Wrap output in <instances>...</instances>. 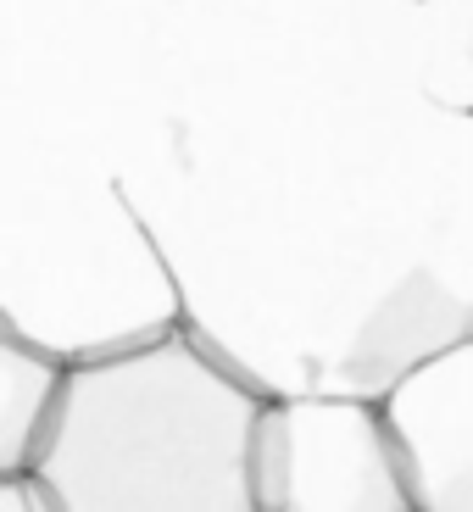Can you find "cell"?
<instances>
[{
	"label": "cell",
	"instance_id": "1",
	"mask_svg": "<svg viewBox=\"0 0 473 512\" xmlns=\"http://www.w3.org/2000/svg\"><path fill=\"white\" fill-rule=\"evenodd\" d=\"M268 396L190 329L67 362L34 468L56 512H256Z\"/></svg>",
	"mask_w": 473,
	"mask_h": 512
},
{
	"label": "cell",
	"instance_id": "2",
	"mask_svg": "<svg viewBox=\"0 0 473 512\" xmlns=\"http://www.w3.org/2000/svg\"><path fill=\"white\" fill-rule=\"evenodd\" d=\"M256 512H418L379 396H273L256 429Z\"/></svg>",
	"mask_w": 473,
	"mask_h": 512
},
{
	"label": "cell",
	"instance_id": "4",
	"mask_svg": "<svg viewBox=\"0 0 473 512\" xmlns=\"http://www.w3.org/2000/svg\"><path fill=\"white\" fill-rule=\"evenodd\" d=\"M62 379L67 357L6 329V340H0V474L34 468L45 429L56 418V401H62Z\"/></svg>",
	"mask_w": 473,
	"mask_h": 512
},
{
	"label": "cell",
	"instance_id": "3",
	"mask_svg": "<svg viewBox=\"0 0 473 512\" xmlns=\"http://www.w3.org/2000/svg\"><path fill=\"white\" fill-rule=\"evenodd\" d=\"M418 512H473V334L384 390Z\"/></svg>",
	"mask_w": 473,
	"mask_h": 512
}]
</instances>
